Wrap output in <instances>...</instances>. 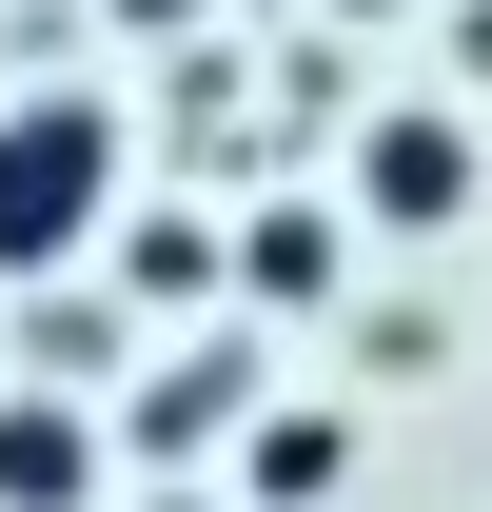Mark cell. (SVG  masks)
<instances>
[{
	"mask_svg": "<svg viewBox=\"0 0 492 512\" xmlns=\"http://www.w3.org/2000/svg\"><path fill=\"white\" fill-rule=\"evenodd\" d=\"M99 237H119V119L79 79L0 99V276H79Z\"/></svg>",
	"mask_w": 492,
	"mask_h": 512,
	"instance_id": "1",
	"label": "cell"
},
{
	"mask_svg": "<svg viewBox=\"0 0 492 512\" xmlns=\"http://www.w3.org/2000/svg\"><path fill=\"white\" fill-rule=\"evenodd\" d=\"M473 119H453V99H394V119H355V217L374 237H453V217H473Z\"/></svg>",
	"mask_w": 492,
	"mask_h": 512,
	"instance_id": "2",
	"label": "cell"
},
{
	"mask_svg": "<svg viewBox=\"0 0 492 512\" xmlns=\"http://www.w3.org/2000/svg\"><path fill=\"white\" fill-rule=\"evenodd\" d=\"M335 276H355V217H335V197H276V217L217 237V296H256V316H315Z\"/></svg>",
	"mask_w": 492,
	"mask_h": 512,
	"instance_id": "3",
	"label": "cell"
},
{
	"mask_svg": "<svg viewBox=\"0 0 492 512\" xmlns=\"http://www.w3.org/2000/svg\"><path fill=\"white\" fill-rule=\"evenodd\" d=\"M119 434L79 414V394H0V512H99Z\"/></svg>",
	"mask_w": 492,
	"mask_h": 512,
	"instance_id": "4",
	"label": "cell"
},
{
	"mask_svg": "<svg viewBox=\"0 0 492 512\" xmlns=\"http://www.w3.org/2000/svg\"><path fill=\"white\" fill-rule=\"evenodd\" d=\"M217 434H256V355H237V335H217V355H178V375L119 414V453H158V473H178V453H217Z\"/></svg>",
	"mask_w": 492,
	"mask_h": 512,
	"instance_id": "5",
	"label": "cell"
},
{
	"mask_svg": "<svg viewBox=\"0 0 492 512\" xmlns=\"http://www.w3.org/2000/svg\"><path fill=\"white\" fill-rule=\"evenodd\" d=\"M237 493L256 512H335V493H355V414H256V434H237Z\"/></svg>",
	"mask_w": 492,
	"mask_h": 512,
	"instance_id": "6",
	"label": "cell"
},
{
	"mask_svg": "<svg viewBox=\"0 0 492 512\" xmlns=\"http://www.w3.org/2000/svg\"><path fill=\"white\" fill-rule=\"evenodd\" d=\"M99 256H119V296H138V316H197V296H217V217H178V197H158V217H119Z\"/></svg>",
	"mask_w": 492,
	"mask_h": 512,
	"instance_id": "7",
	"label": "cell"
},
{
	"mask_svg": "<svg viewBox=\"0 0 492 512\" xmlns=\"http://www.w3.org/2000/svg\"><path fill=\"white\" fill-rule=\"evenodd\" d=\"M99 20H119V40H197L217 0H99Z\"/></svg>",
	"mask_w": 492,
	"mask_h": 512,
	"instance_id": "8",
	"label": "cell"
},
{
	"mask_svg": "<svg viewBox=\"0 0 492 512\" xmlns=\"http://www.w3.org/2000/svg\"><path fill=\"white\" fill-rule=\"evenodd\" d=\"M453 60H473V79H492V0H453Z\"/></svg>",
	"mask_w": 492,
	"mask_h": 512,
	"instance_id": "9",
	"label": "cell"
}]
</instances>
